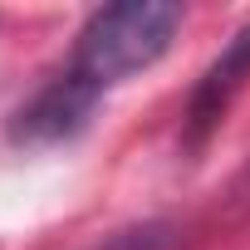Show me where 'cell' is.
<instances>
[{"mask_svg": "<svg viewBox=\"0 0 250 250\" xmlns=\"http://www.w3.org/2000/svg\"><path fill=\"white\" fill-rule=\"evenodd\" d=\"M182 20H187V10L167 5V0H118V5H103L79 25L74 49L54 74L64 83H74L83 98L103 103L118 83L152 69L172 49V40L182 35Z\"/></svg>", "mask_w": 250, "mask_h": 250, "instance_id": "6da1fadb", "label": "cell"}, {"mask_svg": "<svg viewBox=\"0 0 250 250\" xmlns=\"http://www.w3.org/2000/svg\"><path fill=\"white\" fill-rule=\"evenodd\" d=\"M250 88V25H240L230 35V44L206 64V74L196 79L187 113H182V143L196 152L211 143V133L226 123V113L235 108V98Z\"/></svg>", "mask_w": 250, "mask_h": 250, "instance_id": "7a4b0ae2", "label": "cell"}, {"mask_svg": "<svg viewBox=\"0 0 250 250\" xmlns=\"http://www.w3.org/2000/svg\"><path fill=\"white\" fill-rule=\"evenodd\" d=\"M167 245H172V226L147 221V226H128V230L108 235V240L93 245V250H167Z\"/></svg>", "mask_w": 250, "mask_h": 250, "instance_id": "3957f363", "label": "cell"}]
</instances>
